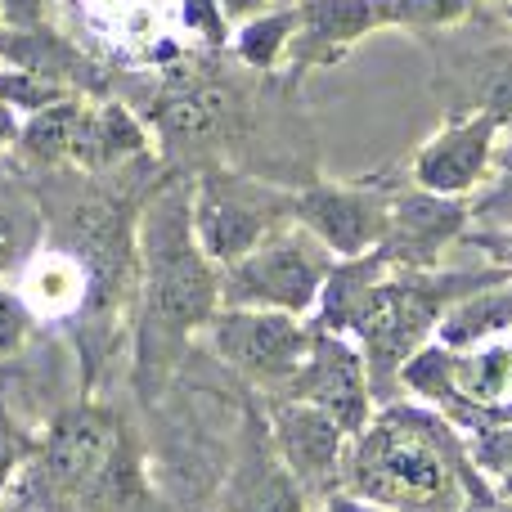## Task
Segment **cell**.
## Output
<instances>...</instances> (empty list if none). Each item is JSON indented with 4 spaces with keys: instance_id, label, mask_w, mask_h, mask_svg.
<instances>
[{
    "instance_id": "3957f363",
    "label": "cell",
    "mask_w": 512,
    "mask_h": 512,
    "mask_svg": "<svg viewBox=\"0 0 512 512\" xmlns=\"http://www.w3.org/2000/svg\"><path fill=\"white\" fill-rule=\"evenodd\" d=\"M504 279H512V270L495 261H481L472 270H450V265H441V270H391L382 279L364 324L355 328V346L369 364L373 400L378 405L400 400V369L436 337L450 306H459L472 292H486Z\"/></svg>"
},
{
    "instance_id": "4316f807",
    "label": "cell",
    "mask_w": 512,
    "mask_h": 512,
    "mask_svg": "<svg viewBox=\"0 0 512 512\" xmlns=\"http://www.w3.org/2000/svg\"><path fill=\"white\" fill-rule=\"evenodd\" d=\"M176 18L203 50H225L230 45V18H225L221 0H176Z\"/></svg>"
},
{
    "instance_id": "cb8c5ba5",
    "label": "cell",
    "mask_w": 512,
    "mask_h": 512,
    "mask_svg": "<svg viewBox=\"0 0 512 512\" xmlns=\"http://www.w3.org/2000/svg\"><path fill=\"white\" fill-rule=\"evenodd\" d=\"M472 221L508 225L512 221V135H504L495 149V171H490L486 189L472 198Z\"/></svg>"
},
{
    "instance_id": "1f68e13d",
    "label": "cell",
    "mask_w": 512,
    "mask_h": 512,
    "mask_svg": "<svg viewBox=\"0 0 512 512\" xmlns=\"http://www.w3.org/2000/svg\"><path fill=\"white\" fill-rule=\"evenodd\" d=\"M459 512H512V499L499 495V490L490 486V490H481V495H468V499H463Z\"/></svg>"
},
{
    "instance_id": "f1b7e54d",
    "label": "cell",
    "mask_w": 512,
    "mask_h": 512,
    "mask_svg": "<svg viewBox=\"0 0 512 512\" xmlns=\"http://www.w3.org/2000/svg\"><path fill=\"white\" fill-rule=\"evenodd\" d=\"M0 23L9 32H45L54 23V0H0Z\"/></svg>"
},
{
    "instance_id": "ffe728a7",
    "label": "cell",
    "mask_w": 512,
    "mask_h": 512,
    "mask_svg": "<svg viewBox=\"0 0 512 512\" xmlns=\"http://www.w3.org/2000/svg\"><path fill=\"white\" fill-rule=\"evenodd\" d=\"M292 36H297V5H274V9H265V14L234 27L225 54H230L239 68L256 72V77H283Z\"/></svg>"
},
{
    "instance_id": "4dcf8cb0",
    "label": "cell",
    "mask_w": 512,
    "mask_h": 512,
    "mask_svg": "<svg viewBox=\"0 0 512 512\" xmlns=\"http://www.w3.org/2000/svg\"><path fill=\"white\" fill-rule=\"evenodd\" d=\"M221 9H225V18H230V27H239V23H248V18L265 14V9H274V0H221Z\"/></svg>"
},
{
    "instance_id": "7a4b0ae2",
    "label": "cell",
    "mask_w": 512,
    "mask_h": 512,
    "mask_svg": "<svg viewBox=\"0 0 512 512\" xmlns=\"http://www.w3.org/2000/svg\"><path fill=\"white\" fill-rule=\"evenodd\" d=\"M490 486L472 468L459 427L409 396L373 409L342 463V490L391 512H459L463 499Z\"/></svg>"
},
{
    "instance_id": "5b68a950",
    "label": "cell",
    "mask_w": 512,
    "mask_h": 512,
    "mask_svg": "<svg viewBox=\"0 0 512 512\" xmlns=\"http://www.w3.org/2000/svg\"><path fill=\"white\" fill-rule=\"evenodd\" d=\"M315 324L288 310L221 306L203 333V346L256 396H279L310 351Z\"/></svg>"
},
{
    "instance_id": "52a82bcc",
    "label": "cell",
    "mask_w": 512,
    "mask_h": 512,
    "mask_svg": "<svg viewBox=\"0 0 512 512\" xmlns=\"http://www.w3.org/2000/svg\"><path fill=\"white\" fill-rule=\"evenodd\" d=\"M405 180V171H387V176H364V180H306L297 185L292 198V216L301 230H310L337 261L346 256H364L382 243L391 216V189Z\"/></svg>"
},
{
    "instance_id": "d6986e66",
    "label": "cell",
    "mask_w": 512,
    "mask_h": 512,
    "mask_svg": "<svg viewBox=\"0 0 512 512\" xmlns=\"http://www.w3.org/2000/svg\"><path fill=\"white\" fill-rule=\"evenodd\" d=\"M86 99L90 95H68V99H54V104L27 113L14 140L18 162L32 171H68L72 140H77V122H81Z\"/></svg>"
},
{
    "instance_id": "2e32d148",
    "label": "cell",
    "mask_w": 512,
    "mask_h": 512,
    "mask_svg": "<svg viewBox=\"0 0 512 512\" xmlns=\"http://www.w3.org/2000/svg\"><path fill=\"white\" fill-rule=\"evenodd\" d=\"M18 292H23L27 310L41 328H72L77 333L90 315V292L95 288H90L86 261L45 234V243L18 270Z\"/></svg>"
},
{
    "instance_id": "603a6c76",
    "label": "cell",
    "mask_w": 512,
    "mask_h": 512,
    "mask_svg": "<svg viewBox=\"0 0 512 512\" xmlns=\"http://www.w3.org/2000/svg\"><path fill=\"white\" fill-rule=\"evenodd\" d=\"M68 95H77V90L59 86V81L41 77V72H32V68H18V63H0V99H5L18 117L36 113V108L54 104V99H68Z\"/></svg>"
},
{
    "instance_id": "ac0fdd59",
    "label": "cell",
    "mask_w": 512,
    "mask_h": 512,
    "mask_svg": "<svg viewBox=\"0 0 512 512\" xmlns=\"http://www.w3.org/2000/svg\"><path fill=\"white\" fill-rule=\"evenodd\" d=\"M387 274H391V265L378 248L364 252V256L333 261L324 288H319L315 310H310V324L328 328V333L355 337V328L364 324V315H369V306H373V297H378V288H382Z\"/></svg>"
},
{
    "instance_id": "d4e9b609",
    "label": "cell",
    "mask_w": 512,
    "mask_h": 512,
    "mask_svg": "<svg viewBox=\"0 0 512 512\" xmlns=\"http://www.w3.org/2000/svg\"><path fill=\"white\" fill-rule=\"evenodd\" d=\"M468 459L472 468L486 481H499L512 472V418H499V423L481 427V432H468Z\"/></svg>"
},
{
    "instance_id": "7402d4cb",
    "label": "cell",
    "mask_w": 512,
    "mask_h": 512,
    "mask_svg": "<svg viewBox=\"0 0 512 512\" xmlns=\"http://www.w3.org/2000/svg\"><path fill=\"white\" fill-rule=\"evenodd\" d=\"M391 5H396V32L423 36V41L454 32L477 14V0H391Z\"/></svg>"
},
{
    "instance_id": "8992f818",
    "label": "cell",
    "mask_w": 512,
    "mask_h": 512,
    "mask_svg": "<svg viewBox=\"0 0 512 512\" xmlns=\"http://www.w3.org/2000/svg\"><path fill=\"white\" fill-rule=\"evenodd\" d=\"M337 256L324 248L310 230L288 225L261 243L243 261L221 270V306H261V310H288V315L310 319Z\"/></svg>"
},
{
    "instance_id": "5bb4252c",
    "label": "cell",
    "mask_w": 512,
    "mask_h": 512,
    "mask_svg": "<svg viewBox=\"0 0 512 512\" xmlns=\"http://www.w3.org/2000/svg\"><path fill=\"white\" fill-rule=\"evenodd\" d=\"M261 405H265V423H270V436H274V450L288 463L292 477L301 481L310 504L342 490V463H346L351 436L337 427V418H328L315 405L283 400V396H261Z\"/></svg>"
},
{
    "instance_id": "83f0119b",
    "label": "cell",
    "mask_w": 512,
    "mask_h": 512,
    "mask_svg": "<svg viewBox=\"0 0 512 512\" xmlns=\"http://www.w3.org/2000/svg\"><path fill=\"white\" fill-rule=\"evenodd\" d=\"M27 454H32V436L18 427V418L9 414L5 396H0V504H5V495L14 490L18 472H23Z\"/></svg>"
},
{
    "instance_id": "7c38bea8",
    "label": "cell",
    "mask_w": 512,
    "mask_h": 512,
    "mask_svg": "<svg viewBox=\"0 0 512 512\" xmlns=\"http://www.w3.org/2000/svg\"><path fill=\"white\" fill-rule=\"evenodd\" d=\"M472 230V198H445L400 180L391 189V216L378 252L391 270H441L445 256Z\"/></svg>"
},
{
    "instance_id": "74e56055",
    "label": "cell",
    "mask_w": 512,
    "mask_h": 512,
    "mask_svg": "<svg viewBox=\"0 0 512 512\" xmlns=\"http://www.w3.org/2000/svg\"><path fill=\"white\" fill-rule=\"evenodd\" d=\"M207 512H216V508H207Z\"/></svg>"
},
{
    "instance_id": "ba28073f",
    "label": "cell",
    "mask_w": 512,
    "mask_h": 512,
    "mask_svg": "<svg viewBox=\"0 0 512 512\" xmlns=\"http://www.w3.org/2000/svg\"><path fill=\"white\" fill-rule=\"evenodd\" d=\"M310 508H315L310 495L301 490V481L292 477L288 463L274 450L261 396L248 391L230 463H225V477L216 486V512H310Z\"/></svg>"
},
{
    "instance_id": "e0dca14e",
    "label": "cell",
    "mask_w": 512,
    "mask_h": 512,
    "mask_svg": "<svg viewBox=\"0 0 512 512\" xmlns=\"http://www.w3.org/2000/svg\"><path fill=\"white\" fill-rule=\"evenodd\" d=\"M63 5L90 36H99L140 68H171L185 59V50L162 36V9L153 0H63Z\"/></svg>"
},
{
    "instance_id": "836d02e7",
    "label": "cell",
    "mask_w": 512,
    "mask_h": 512,
    "mask_svg": "<svg viewBox=\"0 0 512 512\" xmlns=\"http://www.w3.org/2000/svg\"><path fill=\"white\" fill-rule=\"evenodd\" d=\"M9 495H14V508H18V512H32V499H27V495H18V490H9ZM9 495H5V499H9Z\"/></svg>"
},
{
    "instance_id": "8fae6325",
    "label": "cell",
    "mask_w": 512,
    "mask_h": 512,
    "mask_svg": "<svg viewBox=\"0 0 512 512\" xmlns=\"http://www.w3.org/2000/svg\"><path fill=\"white\" fill-rule=\"evenodd\" d=\"M436 95L445 113H486L512 135V36H481L459 45L454 32L432 36Z\"/></svg>"
},
{
    "instance_id": "277c9868",
    "label": "cell",
    "mask_w": 512,
    "mask_h": 512,
    "mask_svg": "<svg viewBox=\"0 0 512 512\" xmlns=\"http://www.w3.org/2000/svg\"><path fill=\"white\" fill-rule=\"evenodd\" d=\"M297 189L279 185L270 176H256L243 167H203L189 176V216H194L198 248L216 265H234L288 225Z\"/></svg>"
},
{
    "instance_id": "f546056e",
    "label": "cell",
    "mask_w": 512,
    "mask_h": 512,
    "mask_svg": "<svg viewBox=\"0 0 512 512\" xmlns=\"http://www.w3.org/2000/svg\"><path fill=\"white\" fill-rule=\"evenodd\" d=\"M310 512H391V508H378V504H369V499H360V495H351V490H333L328 499H319Z\"/></svg>"
},
{
    "instance_id": "9a60e30c",
    "label": "cell",
    "mask_w": 512,
    "mask_h": 512,
    "mask_svg": "<svg viewBox=\"0 0 512 512\" xmlns=\"http://www.w3.org/2000/svg\"><path fill=\"white\" fill-rule=\"evenodd\" d=\"M140 162H158V140H153V126L140 117V108L126 104L122 95L86 99L68 167L104 176V171L140 167Z\"/></svg>"
},
{
    "instance_id": "484cf974",
    "label": "cell",
    "mask_w": 512,
    "mask_h": 512,
    "mask_svg": "<svg viewBox=\"0 0 512 512\" xmlns=\"http://www.w3.org/2000/svg\"><path fill=\"white\" fill-rule=\"evenodd\" d=\"M36 328H41V324H36V315L27 310L18 283L9 288V283L0 279V360H14V355H23L27 346H32Z\"/></svg>"
},
{
    "instance_id": "d6a6232c",
    "label": "cell",
    "mask_w": 512,
    "mask_h": 512,
    "mask_svg": "<svg viewBox=\"0 0 512 512\" xmlns=\"http://www.w3.org/2000/svg\"><path fill=\"white\" fill-rule=\"evenodd\" d=\"M477 14L499 18V23H504V32L512 36V0H477Z\"/></svg>"
},
{
    "instance_id": "6da1fadb",
    "label": "cell",
    "mask_w": 512,
    "mask_h": 512,
    "mask_svg": "<svg viewBox=\"0 0 512 512\" xmlns=\"http://www.w3.org/2000/svg\"><path fill=\"white\" fill-rule=\"evenodd\" d=\"M135 274L131 301V391L153 409L194 355L221 310V265L194 239L189 216V176H162L140 207L135 225Z\"/></svg>"
},
{
    "instance_id": "d590c367",
    "label": "cell",
    "mask_w": 512,
    "mask_h": 512,
    "mask_svg": "<svg viewBox=\"0 0 512 512\" xmlns=\"http://www.w3.org/2000/svg\"><path fill=\"white\" fill-rule=\"evenodd\" d=\"M5 36H9V27H5V23H0V45H5Z\"/></svg>"
},
{
    "instance_id": "44dd1931",
    "label": "cell",
    "mask_w": 512,
    "mask_h": 512,
    "mask_svg": "<svg viewBox=\"0 0 512 512\" xmlns=\"http://www.w3.org/2000/svg\"><path fill=\"white\" fill-rule=\"evenodd\" d=\"M45 243V212L36 194L0 189V279L18 274L27 256Z\"/></svg>"
},
{
    "instance_id": "e575fe53",
    "label": "cell",
    "mask_w": 512,
    "mask_h": 512,
    "mask_svg": "<svg viewBox=\"0 0 512 512\" xmlns=\"http://www.w3.org/2000/svg\"><path fill=\"white\" fill-rule=\"evenodd\" d=\"M495 490H499V495H508V499H512V472H508V477H499V481H495Z\"/></svg>"
},
{
    "instance_id": "9c48e42d",
    "label": "cell",
    "mask_w": 512,
    "mask_h": 512,
    "mask_svg": "<svg viewBox=\"0 0 512 512\" xmlns=\"http://www.w3.org/2000/svg\"><path fill=\"white\" fill-rule=\"evenodd\" d=\"M504 140L495 117L486 113H445V122L405 158V180L427 194L477 198L495 171V149Z\"/></svg>"
},
{
    "instance_id": "30bf717a",
    "label": "cell",
    "mask_w": 512,
    "mask_h": 512,
    "mask_svg": "<svg viewBox=\"0 0 512 512\" xmlns=\"http://www.w3.org/2000/svg\"><path fill=\"white\" fill-rule=\"evenodd\" d=\"M279 396L324 409L328 418H337V427H342L346 436H360L364 427H369L373 409H378L373 382H369V364H364L355 337L328 333V328H315L306 360H301V369L292 373V382Z\"/></svg>"
},
{
    "instance_id": "8d00e7d4",
    "label": "cell",
    "mask_w": 512,
    "mask_h": 512,
    "mask_svg": "<svg viewBox=\"0 0 512 512\" xmlns=\"http://www.w3.org/2000/svg\"><path fill=\"white\" fill-rule=\"evenodd\" d=\"M508 342H512V333H508Z\"/></svg>"
},
{
    "instance_id": "4fadbf2b",
    "label": "cell",
    "mask_w": 512,
    "mask_h": 512,
    "mask_svg": "<svg viewBox=\"0 0 512 512\" xmlns=\"http://www.w3.org/2000/svg\"><path fill=\"white\" fill-rule=\"evenodd\" d=\"M297 5V36L288 50V81H306L319 68H337L360 41L396 27L391 0H292Z\"/></svg>"
}]
</instances>
